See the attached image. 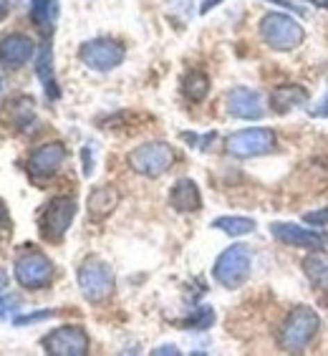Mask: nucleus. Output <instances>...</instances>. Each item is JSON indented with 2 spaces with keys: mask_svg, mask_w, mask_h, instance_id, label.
<instances>
[{
  "mask_svg": "<svg viewBox=\"0 0 328 356\" xmlns=\"http://www.w3.org/2000/svg\"><path fill=\"white\" fill-rule=\"evenodd\" d=\"M66 147L61 142H46L35 147L28 157V175L33 179H51L66 162Z\"/></svg>",
  "mask_w": 328,
  "mask_h": 356,
  "instance_id": "nucleus-11",
  "label": "nucleus"
},
{
  "mask_svg": "<svg viewBox=\"0 0 328 356\" xmlns=\"http://www.w3.org/2000/svg\"><path fill=\"white\" fill-rule=\"evenodd\" d=\"M308 104V91L298 83H283L275 86V91L270 94V109L273 114H288V111L306 106Z\"/></svg>",
  "mask_w": 328,
  "mask_h": 356,
  "instance_id": "nucleus-17",
  "label": "nucleus"
},
{
  "mask_svg": "<svg viewBox=\"0 0 328 356\" xmlns=\"http://www.w3.org/2000/svg\"><path fill=\"white\" fill-rule=\"evenodd\" d=\"M33 54L35 43L26 33H8L0 38V63L8 69H23Z\"/></svg>",
  "mask_w": 328,
  "mask_h": 356,
  "instance_id": "nucleus-14",
  "label": "nucleus"
},
{
  "mask_svg": "<svg viewBox=\"0 0 328 356\" xmlns=\"http://www.w3.org/2000/svg\"><path fill=\"white\" fill-rule=\"evenodd\" d=\"M270 235H273L278 243L290 248H308V250H315V248H326V238L318 230H311V227H301L295 222H273L270 225Z\"/></svg>",
  "mask_w": 328,
  "mask_h": 356,
  "instance_id": "nucleus-13",
  "label": "nucleus"
},
{
  "mask_svg": "<svg viewBox=\"0 0 328 356\" xmlns=\"http://www.w3.org/2000/svg\"><path fill=\"white\" fill-rule=\"evenodd\" d=\"M227 152L238 159H253V157H265L278 147V137L273 129L268 127H253V129H243L230 134L225 142Z\"/></svg>",
  "mask_w": 328,
  "mask_h": 356,
  "instance_id": "nucleus-7",
  "label": "nucleus"
},
{
  "mask_svg": "<svg viewBox=\"0 0 328 356\" xmlns=\"http://www.w3.org/2000/svg\"><path fill=\"white\" fill-rule=\"evenodd\" d=\"M170 207L174 213H182V215L199 213L202 210V195H199L197 182L190 177L177 179L170 190Z\"/></svg>",
  "mask_w": 328,
  "mask_h": 356,
  "instance_id": "nucleus-15",
  "label": "nucleus"
},
{
  "mask_svg": "<svg viewBox=\"0 0 328 356\" xmlns=\"http://www.w3.org/2000/svg\"><path fill=\"white\" fill-rule=\"evenodd\" d=\"M76 200L69 195H61V197H54L43 207L41 218H38V230H41V238L48 243H61L69 233L71 222L76 218Z\"/></svg>",
  "mask_w": 328,
  "mask_h": 356,
  "instance_id": "nucleus-6",
  "label": "nucleus"
},
{
  "mask_svg": "<svg viewBox=\"0 0 328 356\" xmlns=\"http://www.w3.org/2000/svg\"><path fill=\"white\" fill-rule=\"evenodd\" d=\"M270 3H278V6H283V8H288V10H293V3H290V0H270ZM295 10H298V8H295Z\"/></svg>",
  "mask_w": 328,
  "mask_h": 356,
  "instance_id": "nucleus-34",
  "label": "nucleus"
},
{
  "mask_svg": "<svg viewBox=\"0 0 328 356\" xmlns=\"http://www.w3.org/2000/svg\"><path fill=\"white\" fill-rule=\"evenodd\" d=\"M35 74H38V79H41L48 99H58V96H61L58 81H56V74H54V51H51L48 43H43L41 51H38V58H35Z\"/></svg>",
  "mask_w": 328,
  "mask_h": 356,
  "instance_id": "nucleus-19",
  "label": "nucleus"
},
{
  "mask_svg": "<svg viewBox=\"0 0 328 356\" xmlns=\"http://www.w3.org/2000/svg\"><path fill=\"white\" fill-rule=\"evenodd\" d=\"M6 288H8V273L0 268V293H6Z\"/></svg>",
  "mask_w": 328,
  "mask_h": 356,
  "instance_id": "nucleus-32",
  "label": "nucleus"
},
{
  "mask_svg": "<svg viewBox=\"0 0 328 356\" xmlns=\"http://www.w3.org/2000/svg\"><path fill=\"white\" fill-rule=\"evenodd\" d=\"M0 89H3V79H0Z\"/></svg>",
  "mask_w": 328,
  "mask_h": 356,
  "instance_id": "nucleus-36",
  "label": "nucleus"
},
{
  "mask_svg": "<svg viewBox=\"0 0 328 356\" xmlns=\"http://www.w3.org/2000/svg\"><path fill=\"white\" fill-rule=\"evenodd\" d=\"M41 346L48 356H86L91 341L81 326H58L43 336Z\"/></svg>",
  "mask_w": 328,
  "mask_h": 356,
  "instance_id": "nucleus-10",
  "label": "nucleus"
},
{
  "mask_svg": "<svg viewBox=\"0 0 328 356\" xmlns=\"http://www.w3.org/2000/svg\"><path fill=\"white\" fill-rule=\"evenodd\" d=\"M122 202V195L114 185H101V187H94L86 200V210H89V218L94 222H101V220L109 218L114 210L119 207Z\"/></svg>",
  "mask_w": 328,
  "mask_h": 356,
  "instance_id": "nucleus-16",
  "label": "nucleus"
},
{
  "mask_svg": "<svg viewBox=\"0 0 328 356\" xmlns=\"http://www.w3.org/2000/svg\"><path fill=\"white\" fill-rule=\"evenodd\" d=\"M212 227L222 230L230 238H243V235H250L255 230V220L253 218H240V215H225V218L212 220Z\"/></svg>",
  "mask_w": 328,
  "mask_h": 356,
  "instance_id": "nucleus-23",
  "label": "nucleus"
},
{
  "mask_svg": "<svg viewBox=\"0 0 328 356\" xmlns=\"http://www.w3.org/2000/svg\"><path fill=\"white\" fill-rule=\"evenodd\" d=\"M31 21L43 35L51 33L56 23V0H31Z\"/></svg>",
  "mask_w": 328,
  "mask_h": 356,
  "instance_id": "nucleus-21",
  "label": "nucleus"
},
{
  "mask_svg": "<svg viewBox=\"0 0 328 356\" xmlns=\"http://www.w3.org/2000/svg\"><path fill=\"white\" fill-rule=\"evenodd\" d=\"M212 323H215V311H212L210 306H199V309H195L185 321H182V326L190 331H207Z\"/></svg>",
  "mask_w": 328,
  "mask_h": 356,
  "instance_id": "nucleus-24",
  "label": "nucleus"
},
{
  "mask_svg": "<svg viewBox=\"0 0 328 356\" xmlns=\"http://www.w3.org/2000/svg\"><path fill=\"white\" fill-rule=\"evenodd\" d=\"M303 273L315 288L328 291V253L323 248H315L303 258Z\"/></svg>",
  "mask_w": 328,
  "mask_h": 356,
  "instance_id": "nucleus-18",
  "label": "nucleus"
},
{
  "mask_svg": "<svg viewBox=\"0 0 328 356\" xmlns=\"http://www.w3.org/2000/svg\"><path fill=\"white\" fill-rule=\"evenodd\" d=\"M250 270H253V253H250V248L243 245V243L225 248V250L218 255L215 266H212L215 281L222 288H227V291H235V288L243 286V283L250 278Z\"/></svg>",
  "mask_w": 328,
  "mask_h": 356,
  "instance_id": "nucleus-4",
  "label": "nucleus"
},
{
  "mask_svg": "<svg viewBox=\"0 0 328 356\" xmlns=\"http://www.w3.org/2000/svg\"><path fill=\"white\" fill-rule=\"evenodd\" d=\"M151 354H154V356H177V354H179V349L174 346V343H164V346L154 349Z\"/></svg>",
  "mask_w": 328,
  "mask_h": 356,
  "instance_id": "nucleus-29",
  "label": "nucleus"
},
{
  "mask_svg": "<svg viewBox=\"0 0 328 356\" xmlns=\"http://www.w3.org/2000/svg\"><path fill=\"white\" fill-rule=\"evenodd\" d=\"M79 58H81L86 69L101 71L104 74V71H114L122 66L124 58H126V48L119 41H114V38L101 35V38H91V41L81 43Z\"/></svg>",
  "mask_w": 328,
  "mask_h": 356,
  "instance_id": "nucleus-8",
  "label": "nucleus"
},
{
  "mask_svg": "<svg viewBox=\"0 0 328 356\" xmlns=\"http://www.w3.org/2000/svg\"><path fill=\"white\" fill-rule=\"evenodd\" d=\"M8 13H10V6H8V0H0V21H6Z\"/></svg>",
  "mask_w": 328,
  "mask_h": 356,
  "instance_id": "nucleus-31",
  "label": "nucleus"
},
{
  "mask_svg": "<svg viewBox=\"0 0 328 356\" xmlns=\"http://www.w3.org/2000/svg\"><path fill=\"white\" fill-rule=\"evenodd\" d=\"M18 303V298H13V296H6V293H0V321L6 318L10 311H13V306Z\"/></svg>",
  "mask_w": 328,
  "mask_h": 356,
  "instance_id": "nucleus-28",
  "label": "nucleus"
},
{
  "mask_svg": "<svg viewBox=\"0 0 328 356\" xmlns=\"http://www.w3.org/2000/svg\"><path fill=\"white\" fill-rule=\"evenodd\" d=\"M15 281L21 283L28 291H41L48 283L54 281L56 268L51 263L48 255H43L41 250H23L18 258H15L13 266Z\"/></svg>",
  "mask_w": 328,
  "mask_h": 356,
  "instance_id": "nucleus-9",
  "label": "nucleus"
},
{
  "mask_svg": "<svg viewBox=\"0 0 328 356\" xmlns=\"http://www.w3.org/2000/svg\"><path fill=\"white\" fill-rule=\"evenodd\" d=\"M51 316H56V311H38V314H26V316H15L13 318V326H26V323H38V321H46V318H51Z\"/></svg>",
  "mask_w": 328,
  "mask_h": 356,
  "instance_id": "nucleus-25",
  "label": "nucleus"
},
{
  "mask_svg": "<svg viewBox=\"0 0 328 356\" xmlns=\"http://www.w3.org/2000/svg\"><path fill=\"white\" fill-rule=\"evenodd\" d=\"M306 3H311L315 8H328V0H306Z\"/></svg>",
  "mask_w": 328,
  "mask_h": 356,
  "instance_id": "nucleus-35",
  "label": "nucleus"
},
{
  "mask_svg": "<svg viewBox=\"0 0 328 356\" xmlns=\"http://www.w3.org/2000/svg\"><path fill=\"white\" fill-rule=\"evenodd\" d=\"M8 222V210H6V205H3V200H0V227L6 225Z\"/></svg>",
  "mask_w": 328,
  "mask_h": 356,
  "instance_id": "nucleus-33",
  "label": "nucleus"
},
{
  "mask_svg": "<svg viewBox=\"0 0 328 356\" xmlns=\"http://www.w3.org/2000/svg\"><path fill=\"white\" fill-rule=\"evenodd\" d=\"M227 114L243 122H258L265 117V104L260 91L247 89V86H235L227 91Z\"/></svg>",
  "mask_w": 328,
  "mask_h": 356,
  "instance_id": "nucleus-12",
  "label": "nucleus"
},
{
  "mask_svg": "<svg viewBox=\"0 0 328 356\" xmlns=\"http://www.w3.org/2000/svg\"><path fill=\"white\" fill-rule=\"evenodd\" d=\"M76 281H79V288H81V296L89 303H104L114 293V286H117L111 266L104 258H99V255L83 258L79 270H76Z\"/></svg>",
  "mask_w": 328,
  "mask_h": 356,
  "instance_id": "nucleus-2",
  "label": "nucleus"
},
{
  "mask_svg": "<svg viewBox=\"0 0 328 356\" xmlns=\"http://www.w3.org/2000/svg\"><path fill=\"white\" fill-rule=\"evenodd\" d=\"M182 94L195 104L205 102L207 94H210V76L205 71H190V74H185V79H182Z\"/></svg>",
  "mask_w": 328,
  "mask_h": 356,
  "instance_id": "nucleus-22",
  "label": "nucleus"
},
{
  "mask_svg": "<svg viewBox=\"0 0 328 356\" xmlns=\"http://www.w3.org/2000/svg\"><path fill=\"white\" fill-rule=\"evenodd\" d=\"M260 38L265 41L268 48L286 54V51H295L301 46L303 38H306V31L293 15L270 10L260 18Z\"/></svg>",
  "mask_w": 328,
  "mask_h": 356,
  "instance_id": "nucleus-3",
  "label": "nucleus"
},
{
  "mask_svg": "<svg viewBox=\"0 0 328 356\" xmlns=\"http://www.w3.org/2000/svg\"><path fill=\"white\" fill-rule=\"evenodd\" d=\"M126 162H129L131 172H137L147 179H157L167 175L170 167L174 165V149L167 142H144L129 152Z\"/></svg>",
  "mask_w": 328,
  "mask_h": 356,
  "instance_id": "nucleus-5",
  "label": "nucleus"
},
{
  "mask_svg": "<svg viewBox=\"0 0 328 356\" xmlns=\"http://www.w3.org/2000/svg\"><path fill=\"white\" fill-rule=\"evenodd\" d=\"M308 114H311L313 119H328V89L323 91L321 99H318V102H315L313 106L308 109Z\"/></svg>",
  "mask_w": 328,
  "mask_h": 356,
  "instance_id": "nucleus-27",
  "label": "nucleus"
},
{
  "mask_svg": "<svg viewBox=\"0 0 328 356\" xmlns=\"http://www.w3.org/2000/svg\"><path fill=\"white\" fill-rule=\"evenodd\" d=\"M318 329H321V316L315 314V309H311V306H295L286 316V321H283L278 343L288 354H301V351H306L308 343L315 339Z\"/></svg>",
  "mask_w": 328,
  "mask_h": 356,
  "instance_id": "nucleus-1",
  "label": "nucleus"
},
{
  "mask_svg": "<svg viewBox=\"0 0 328 356\" xmlns=\"http://www.w3.org/2000/svg\"><path fill=\"white\" fill-rule=\"evenodd\" d=\"M222 0H202V8H199V13H207V10H212L215 6H220Z\"/></svg>",
  "mask_w": 328,
  "mask_h": 356,
  "instance_id": "nucleus-30",
  "label": "nucleus"
},
{
  "mask_svg": "<svg viewBox=\"0 0 328 356\" xmlns=\"http://www.w3.org/2000/svg\"><path fill=\"white\" fill-rule=\"evenodd\" d=\"M303 222L313 227H323L328 225V207H321V210H315V213H306L303 215Z\"/></svg>",
  "mask_w": 328,
  "mask_h": 356,
  "instance_id": "nucleus-26",
  "label": "nucleus"
},
{
  "mask_svg": "<svg viewBox=\"0 0 328 356\" xmlns=\"http://www.w3.org/2000/svg\"><path fill=\"white\" fill-rule=\"evenodd\" d=\"M3 117L13 124V127H18V129H28V127L35 122L33 99H31V96H18L13 102H8L6 109H3Z\"/></svg>",
  "mask_w": 328,
  "mask_h": 356,
  "instance_id": "nucleus-20",
  "label": "nucleus"
}]
</instances>
